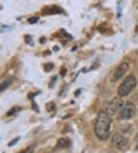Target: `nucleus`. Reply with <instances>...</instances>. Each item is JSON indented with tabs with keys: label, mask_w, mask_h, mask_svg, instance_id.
<instances>
[{
	"label": "nucleus",
	"mask_w": 138,
	"mask_h": 153,
	"mask_svg": "<svg viewBox=\"0 0 138 153\" xmlns=\"http://www.w3.org/2000/svg\"><path fill=\"white\" fill-rule=\"evenodd\" d=\"M108 153H112V152H108Z\"/></svg>",
	"instance_id": "2eb2a0df"
},
{
	"label": "nucleus",
	"mask_w": 138,
	"mask_h": 153,
	"mask_svg": "<svg viewBox=\"0 0 138 153\" xmlns=\"http://www.w3.org/2000/svg\"><path fill=\"white\" fill-rule=\"evenodd\" d=\"M18 110H20V108H13V109H10L9 113H8V115H10V114H14V113H16Z\"/></svg>",
	"instance_id": "1a4fd4ad"
},
{
	"label": "nucleus",
	"mask_w": 138,
	"mask_h": 153,
	"mask_svg": "<svg viewBox=\"0 0 138 153\" xmlns=\"http://www.w3.org/2000/svg\"><path fill=\"white\" fill-rule=\"evenodd\" d=\"M136 32H138V25H137V27H136Z\"/></svg>",
	"instance_id": "4468645a"
},
{
	"label": "nucleus",
	"mask_w": 138,
	"mask_h": 153,
	"mask_svg": "<svg viewBox=\"0 0 138 153\" xmlns=\"http://www.w3.org/2000/svg\"><path fill=\"white\" fill-rule=\"evenodd\" d=\"M123 106H124V100L120 99V97H115V99H113L107 105L105 111L109 114L110 117H113V115H115V114H118V113L122 111Z\"/></svg>",
	"instance_id": "7ed1b4c3"
},
{
	"label": "nucleus",
	"mask_w": 138,
	"mask_h": 153,
	"mask_svg": "<svg viewBox=\"0 0 138 153\" xmlns=\"http://www.w3.org/2000/svg\"><path fill=\"white\" fill-rule=\"evenodd\" d=\"M134 115H136V106H134V104L125 102L123 109H122V111H120V118L128 120V119H132Z\"/></svg>",
	"instance_id": "39448f33"
},
{
	"label": "nucleus",
	"mask_w": 138,
	"mask_h": 153,
	"mask_svg": "<svg viewBox=\"0 0 138 153\" xmlns=\"http://www.w3.org/2000/svg\"><path fill=\"white\" fill-rule=\"evenodd\" d=\"M51 68H53V65H52V63H47V65H45V71H47V72H48V71L51 70Z\"/></svg>",
	"instance_id": "9d476101"
},
{
	"label": "nucleus",
	"mask_w": 138,
	"mask_h": 153,
	"mask_svg": "<svg viewBox=\"0 0 138 153\" xmlns=\"http://www.w3.org/2000/svg\"><path fill=\"white\" fill-rule=\"evenodd\" d=\"M137 85V80L134 76H128V77H125V80L123 81L122 84L119 85L118 87V95L122 97V96H127V95H129L132 91L134 90V87Z\"/></svg>",
	"instance_id": "f03ea898"
},
{
	"label": "nucleus",
	"mask_w": 138,
	"mask_h": 153,
	"mask_svg": "<svg viewBox=\"0 0 138 153\" xmlns=\"http://www.w3.org/2000/svg\"><path fill=\"white\" fill-rule=\"evenodd\" d=\"M113 144L117 147L118 149L120 151H124L129 147V139L127 138L125 135L120 134V133H115L113 137Z\"/></svg>",
	"instance_id": "20e7f679"
},
{
	"label": "nucleus",
	"mask_w": 138,
	"mask_h": 153,
	"mask_svg": "<svg viewBox=\"0 0 138 153\" xmlns=\"http://www.w3.org/2000/svg\"><path fill=\"white\" fill-rule=\"evenodd\" d=\"M10 84H12V79H7V80L1 81V82H0V91H4L5 89H8Z\"/></svg>",
	"instance_id": "6e6552de"
},
{
	"label": "nucleus",
	"mask_w": 138,
	"mask_h": 153,
	"mask_svg": "<svg viewBox=\"0 0 138 153\" xmlns=\"http://www.w3.org/2000/svg\"><path fill=\"white\" fill-rule=\"evenodd\" d=\"M37 22V18H31L29 19V23H36Z\"/></svg>",
	"instance_id": "9b49d317"
},
{
	"label": "nucleus",
	"mask_w": 138,
	"mask_h": 153,
	"mask_svg": "<svg viewBox=\"0 0 138 153\" xmlns=\"http://www.w3.org/2000/svg\"><path fill=\"white\" fill-rule=\"evenodd\" d=\"M136 148L138 149V142H137V144H136Z\"/></svg>",
	"instance_id": "ddd939ff"
},
{
	"label": "nucleus",
	"mask_w": 138,
	"mask_h": 153,
	"mask_svg": "<svg viewBox=\"0 0 138 153\" xmlns=\"http://www.w3.org/2000/svg\"><path fill=\"white\" fill-rule=\"evenodd\" d=\"M129 68V65L127 63V62H122L118 66V68L115 70V72H114V76H113V81H118L123 77V76L125 75V72L128 71Z\"/></svg>",
	"instance_id": "423d86ee"
},
{
	"label": "nucleus",
	"mask_w": 138,
	"mask_h": 153,
	"mask_svg": "<svg viewBox=\"0 0 138 153\" xmlns=\"http://www.w3.org/2000/svg\"><path fill=\"white\" fill-rule=\"evenodd\" d=\"M16 140H18V138H15L13 142H10V143H9V146H13V144H15V142H16Z\"/></svg>",
	"instance_id": "f8f14e48"
},
{
	"label": "nucleus",
	"mask_w": 138,
	"mask_h": 153,
	"mask_svg": "<svg viewBox=\"0 0 138 153\" xmlns=\"http://www.w3.org/2000/svg\"><path fill=\"white\" fill-rule=\"evenodd\" d=\"M112 132V118L107 111H100L95 122V134L100 140H107Z\"/></svg>",
	"instance_id": "f257e3e1"
},
{
	"label": "nucleus",
	"mask_w": 138,
	"mask_h": 153,
	"mask_svg": "<svg viewBox=\"0 0 138 153\" xmlns=\"http://www.w3.org/2000/svg\"><path fill=\"white\" fill-rule=\"evenodd\" d=\"M70 146V139L69 138H61L57 142V148H67Z\"/></svg>",
	"instance_id": "0eeeda50"
}]
</instances>
